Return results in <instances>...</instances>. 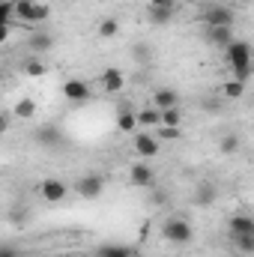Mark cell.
<instances>
[{
	"label": "cell",
	"instance_id": "obj_36",
	"mask_svg": "<svg viewBox=\"0 0 254 257\" xmlns=\"http://www.w3.org/2000/svg\"><path fill=\"white\" fill-rule=\"evenodd\" d=\"M218 108H221V105H218L215 99H209V102H203V111H218Z\"/></svg>",
	"mask_w": 254,
	"mask_h": 257
},
{
	"label": "cell",
	"instance_id": "obj_13",
	"mask_svg": "<svg viewBox=\"0 0 254 257\" xmlns=\"http://www.w3.org/2000/svg\"><path fill=\"white\" fill-rule=\"evenodd\" d=\"M99 81H102V90H108V93H120V90L126 87V75H123V69H117V66L105 69Z\"/></svg>",
	"mask_w": 254,
	"mask_h": 257
},
{
	"label": "cell",
	"instance_id": "obj_24",
	"mask_svg": "<svg viewBox=\"0 0 254 257\" xmlns=\"http://www.w3.org/2000/svg\"><path fill=\"white\" fill-rule=\"evenodd\" d=\"M132 57H135V63H150V60H153V45L135 42V45H132Z\"/></svg>",
	"mask_w": 254,
	"mask_h": 257
},
{
	"label": "cell",
	"instance_id": "obj_14",
	"mask_svg": "<svg viewBox=\"0 0 254 257\" xmlns=\"http://www.w3.org/2000/svg\"><path fill=\"white\" fill-rule=\"evenodd\" d=\"M153 108L159 111H168V108H180V93L171 90V87H159L153 93Z\"/></svg>",
	"mask_w": 254,
	"mask_h": 257
},
{
	"label": "cell",
	"instance_id": "obj_38",
	"mask_svg": "<svg viewBox=\"0 0 254 257\" xmlns=\"http://www.w3.org/2000/svg\"><path fill=\"white\" fill-rule=\"evenodd\" d=\"M245 3H251V0H245Z\"/></svg>",
	"mask_w": 254,
	"mask_h": 257
},
{
	"label": "cell",
	"instance_id": "obj_16",
	"mask_svg": "<svg viewBox=\"0 0 254 257\" xmlns=\"http://www.w3.org/2000/svg\"><path fill=\"white\" fill-rule=\"evenodd\" d=\"M206 39L218 48H227L233 42V27H206Z\"/></svg>",
	"mask_w": 254,
	"mask_h": 257
},
{
	"label": "cell",
	"instance_id": "obj_31",
	"mask_svg": "<svg viewBox=\"0 0 254 257\" xmlns=\"http://www.w3.org/2000/svg\"><path fill=\"white\" fill-rule=\"evenodd\" d=\"M233 72V81H239V84H248V78H251V72H254V66H236V69H230Z\"/></svg>",
	"mask_w": 254,
	"mask_h": 257
},
{
	"label": "cell",
	"instance_id": "obj_37",
	"mask_svg": "<svg viewBox=\"0 0 254 257\" xmlns=\"http://www.w3.org/2000/svg\"><path fill=\"white\" fill-rule=\"evenodd\" d=\"M9 128V114H0V135Z\"/></svg>",
	"mask_w": 254,
	"mask_h": 257
},
{
	"label": "cell",
	"instance_id": "obj_33",
	"mask_svg": "<svg viewBox=\"0 0 254 257\" xmlns=\"http://www.w3.org/2000/svg\"><path fill=\"white\" fill-rule=\"evenodd\" d=\"M150 6H162V9H174V6H177V0H153Z\"/></svg>",
	"mask_w": 254,
	"mask_h": 257
},
{
	"label": "cell",
	"instance_id": "obj_26",
	"mask_svg": "<svg viewBox=\"0 0 254 257\" xmlns=\"http://www.w3.org/2000/svg\"><path fill=\"white\" fill-rule=\"evenodd\" d=\"M221 93H224L227 99H242V96H245V84H239V81H233V78H230V81L224 84V90H221Z\"/></svg>",
	"mask_w": 254,
	"mask_h": 257
},
{
	"label": "cell",
	"instance_id": "obj_12",
	"mask_svg": "<svg viewBox=\"0 0 254 257\" xmlns=\"http://www.w3.org/2000/svg\"><path fill=\"white\" fill-rule=\"evenodd\" d=\"M27 48H30L36 57H42V54H48V51L54 48V36H51V33H45V30H36V33H30Z\"/></svg>",
	"mask_w": 254,
	"mask_h": 257
},
{
	"label": "cell",
	"instance_id": "obj_18",
	"mask_svg": "<svg viewBox=\"0 0 254 257\" xmlns=\"http://www.w3.org/2000/svg\"><path fill=\"white\" fill-rule=\"evenodd\" d=\"M135 120H138V126H144V128L162 126V114H159V108H144V111L135 114Z\"/></svg>",
	"mask_w": 254,
	"mask_h": 257
},
{
	"label": "cell",
	"instance_id": "obj_15",
	"mask_svg": "<svg viewBox=\"0 0 254 257\" xmlns=\"http://www.w3.org/2000/svg\"><path fill=\"white\" fill-rule=\"evenodd\" d=\"M230 233L233 236H239V233H254V218L248 212H236V215H230Z\"/></svg>",
	"mask_w": 254,
	"mask_h": 257
},
{
	"label": "cell",
	"instance_id": "obj_32",
	"mask_svg": "<svg viewBox=\"0 0 254 257\" xmlns=\"http://www.w3.org/2000/svg\"><path fill=\"white\" fill-rule=\"evenodd\" d=\"M12 18V0H0V24H9Z\"/></svg>",
	"mask_w": 254,
	"mask_h": 257
},
{
	"label": "cell",
	"instance_id": "obj_19",
	"mask_svg": "<svg viewBox=\"0 0 254 257\" xmlns=\"http://www.w3.org/2000/svg\"><path fill=\"white\" fill-rule=\"evenodd\" d=\"M147 18H150V24H156V27H165L171 18H174V9H162V6H150L147 9Z\"/></svg>",
	"mask_w": 254,
	"mask_h": 257
},
{
	"label": "cell",
	"instance_id": "obj_7",
	"mask_svg": "<svg viewBox=\"0 0 254 257\" xmlns=\"http://www.w3.org/2000/svg\"><path fill=\"white\" fill-rule=\"evenodd\" d=\"M33 141L45 150H57V147H63V128L54 126V123H45L33 132Z\"/></svg>",
	"mask_w": 254,
	"mask_h": 257
},
{
	"label": "cell",
	"instance_id": "obj_22",
	"mask_svg": "<svg viewBox=\"0 0 254 257\" xmlns=\"http://www.w3.org/2000/svg\"><path fill=\"white\" fill-rule=\"evenodd\" d=\"M159 114H162V126H174V128L183 126V105H180V108H168V111H159Z\"/></svg>",
	"mask_w": 254,
	"mask_h": 257
},
{
	"label": "cell",
	"instance_id": "obj_20",
	"mask_svg": "<svg viewBox=\"0 0 254 257\" xmlns=\"http://www.w3.org/2000/svg\"><path fill=\"white\" fill-rule=\"evenodd\" d=\"M239 147H242V141H239V135H233V132L218 141V153H221V156H236Z\"/></svg>",
	"mask_w": 254,
	"mask_h": 257
},
{
	"label": "cell",
	"instance_id": "obj_21",
	"mask_svg": "<svg viewBox=\"0 0 254 257\" xmlns=\"http://www.w3.org/2000/svg\"><path fill=\"white\" fill-rule=\"evenodd\" d=\"M117 128H120V132H126V135H132V132L138 128V120H135V111H129V108H123V111L117 114Z\"/></svg>",
	"mask_w": 254,
	"mask_h": 257
},
{
	"label": "cell",
	"instance_id": "obj_9",
	"mask_svg": "<svg viewBox=\"0 0 254 257\" xmlns=\"http://www.w3.org/2000/svg\"><path fill=\"white\" fill-rule=\"evenodd\" d=\"M93 93H90V84L84 81V78H69L63 81V99L66 102H72V105H81V102H87Z\"/></svg>",
	"mask_w": 254,
	"mask_h": 257
},
{
	"label": "cell",
	"instance_id": "obj_27",
	"mask_svg": "<svg viewBox=\"0 0 254 257\" xmlns=\"http://www.w3.org/2000/svg\"><path fill=\"white\" fill-rule=\"evenodd\" d=\"M24 72H27V75H30V78H42V75H45V72H48V69H45V63H42V60H39V57H30V60H27V63H24Z\"/></svg>",
	"mask_w": 254,
	"mask_h": 257
},
{
	"label": "cell",
	"instance_id": "obj_3",
	"mask_svg": "<svg viewBox=\"0 0 254 257\" xmlns=\"http://www.w3.org/2000/svg\"><path fill=\"white\" fill-rule=\"evenodd\" d=\"M39 194H42L45 203H63L66 194H69V186H66L60 177H45L39 183Z\"/></svg>",
	"mask_w": 254,
	"mask_h": 257
},
{
	"label": "cell",
	"instance_id": "obj_35",
	"mask_svg": "<svg viewBox=\"0 0 254 257\" xmlns=\"http://www.w3.org/2000/svg\"><path fill=\"white\" fill-rule=\"evenodd\" d=\"M9 33H12V27H9V24H0V45L9 39Z\"/></svg>",
	"mask_w": 254,
	"mask_h": 257
},
{
	"label": "cell",
	"instance_id": "obj_2",
	"mask_svg": "<svg viewBox=\"0 0 254 257\" xmlns=\"http://www.w3.org/2000/svg\"><path fill=\"white\" fill-rule=\"evenodd\" d=\"M12 15H18L21 21H30V24H39L51 15V9L45 3H36V0H12Z\"/></svg>",
	"mask_w": 254,
	"mask_h": 257
},
{
	"label": "cell",
	"instance_id": "obj_8",
	"mask_svg": "<svg viewBox=\"0 0 254 257\" xmlns=\"http://www.w3.org/2000/svg\"><path fill=\"white\" fill-rule=\"evenodd\" d=\"M75 192L81 194L84 200H96L99 194L105 192V177H102V174H84V177L78 180Z\"/></svg>",
	"mask_w": 254,
	"mask_h": 257
},
{
	"label": "cell",
	"instance_id": "obj_10",
	"mask_svg": "<svg viewBox=\"0 0 254 257\" xmlns=\"http://www.w3.org/2000/svg\"><path fill=\"white\" fill-rule=\"evenodd\" d=\"M129 183H132L135 189H150V186L156 183V171H153L147 162H138V165H132V171H129Z\"/></svg>",
	"mask_w": 254,
	"mask_h": 257
},
{
	"label": "cell",
	"instance_id": "obj_25",
	"mask_svg": "<svg viewBox=\"0 0 254 257\" xmlns=\"http://www.w3.org/2000/svg\"><path fill=\"white\" fill-rule=\"evenodd\" d=\"M99 36H102V39H114V36H120V21H117V18H105V21L99 24Z\"/></svg>",
	"mask_w": 254,
	"mask_h": 257
},
{
	"label": "cell",
	"instance_id": "obj_30",
	"mask_svg": "<svg viewBox=\"0 0 254 257\" xmlns=\"http://www.w3.org/2000/svg\"><path fill=\"white\" fill-rule=\"evenodd\" d=\"M9 218H12L18 227H24V224H27V218H30V212H27L24 206H12V209H9Z\"/></svg>",
	"mask_w": 254,
	"mask_h": 257
},
{
	"label": "cell",
	"instance_id": "obj_28",
	"mask_svg": "<svg viewBox=\"0 0 254 257\" xmlns=\"http://www.w3.org/2000/svg\"><path fill=\"white\" fill-rule=\"evenodd\" d=\"M233 242H236V248L242 254H251L254 251V233H239V236H233Z\"/></svg>",
	"mask_w": 254,
	"mask_h": 257
},
{
	"label": "cell",
	"instance_id": "obj_34",
	"mask_svg": "<svg viewBox=\"0 0 254 257\" xmlns=\"http://www.w3.org/2000/svg\"><path fill=\"white\" fill-rule=\"evenodd\" d=\"M0 257H18V248H12V245H0Z\"/></svg>",
	"mask_w": 254,
	"mask_h": 257
},
{
	"label": "cell",
	"instance_id": "obj_1",
	"mask_svg": "<svg viewBox=\"0 0 254 257\" xmlns=\"http://www.w3.org/2000/svg\"><path fill=\"white\" fill-rule=\"evenodd\" d=\"M162 236L168 239V242H174V245H189L191 239H194V230H191V224L186 218H168L165 224H162Z\"/></svg>",
	"mask_w": 254,
	"mask_h": 257
},
{
	"label": "cell",
	"instance_id": "obj_29",
	"mask_svg": "<svg viewBox=\"0 0 254 257\" xmlns=\"http://www.w3.org/2000/svg\"><path fill=\"white\" fill-rule=\"evenodd\" d=\"M180 138H183V128L159 126V141H180Z\"/></svg>",
	"mask_w": 254,
	"mask_h": 257
},
{
	"label": "cell",
	"instance_id": "obj_6",
	"mask_svg": "<svg viewBox=\"0 0 254 257\" xmlns=\"http://www.w3.org/2000/svg\"><path fill=\"white\" fill-rule=\"evenodd\" d=\"M224 60L230 69H236V66H248L251 63V45L245 42V39H233L227 48H224Z\"/></svg>",
	"mask_w": 254,
	"mask_h": 257
},
{
	"label": "cell",
	"instance_id": "obj_17",
	"mask_svg": "<svg viewBox=\"0 0 254 257\" xmlns=\"http://www.w3.org/2000/svg\"><path fill=\"white\" fill-rule=\"evenodd\" d=\"M12 111H15V117H18V120H33V117H36V111H39V105H36L30 96H24V99H18V102H15V108H12Z\"/></svg>",
	"mask_w": 254,
	"mask_h": 257
},
{
	"label": "cell",
	"instance_id": "obj_4",
	"mask_svg": "<svg viewBox=\"0 0 254 257\" xmlns=\"http://www.w3.org/2000/svg\"><path fill=\"white\" fill-rule=\"evenodd\" d=\"M236 12L230 6H206L203 9V24L206 27H233Z\"/></svg>",
	"mask_w": 254,
	"mask_h": 257
},
{
	"label": "cell",
	"instance_id": "obj_5",
	"mask_svg": "<svg viewBox=\"0 0 254 257\" xmlns=\"http://www.w3.org/2000/svg\"><path fill=\"white\" fill-rule=\"evenodd\" d=\"M132 150H135L141 159H156V156L162 153V141H159L156 135H150V132H138L135 141H132Z\"/></svg>",
	"mask_w": 254,
	"mask_h": 257
},
{
	"label": "cell",
	"instance_id": "obj_23",
	"mask_svg": "<svg viewBox=\"0 0 254 257\" xmlns=\"http://www.w3.org/2000/svg\"><path fill=\"white\" fill-rule=\"evenodd\" d=\"M135 251L129 245H102L96 248V257H132Z\"/></svg>",
	"mask_w": 254,
	"mask_h": 257
},
{
	"label": "cell",
	"instance_id": "obj_11",
	"mask_svg": "<svg viewBox=\"0 0 254 257\" xmlns=\"http://www.w3.org/2000/svg\"><path fill=\"white\" fill-rule=\"evenodd\" d=\"M197 206H212L215 200H218V189H215V183H209V180H200L197 186H194V197H191Z\"/></svg>",
	"mask_w": 254,
	"mask_h": 257
}]
</instances>
